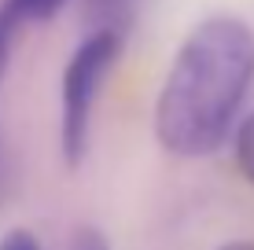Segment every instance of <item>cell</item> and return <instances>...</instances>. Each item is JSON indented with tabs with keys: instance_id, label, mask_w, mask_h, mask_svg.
Here are the masks:
<instances>
[{
	"instance_id": "cell-1",
	"label": "cell",
	"mask_w": 254,
	"mask_h": 250,
	"mask_svg": "<svg viewBox=\"0 0 254 250\" xmlns=\"http://www.w3.org/2000/svg\"><path fill=\"white\" fill-rule=\"evenodd\" d=\"M254 81V33L243 19H203L166 70L155 133L177 158H203L229 140Z\"/></svg>"
},
{
	"instance_id": "cell-2",
	"label": "cell",
	"mask_w": 254,
	"mask_h": 250,
	"mask_svg": "<svg viewBox=\"0 0 254 250\" xmlns=\"http://www.w3.org/2000/svg\"><path fill=\"white\" fill-rule=\"evenodd\" d=\"M126 37L115 30H92L81 45L74 48L66 70H63V89H59V144H63L66 166H81L89 151V129H92V110L100 100V89L107 74L115 70Z\"/></svg>"
},
{
	"instance_id": "cell-3",
	"label": "cell",
	"mask_w": 254,
	"mask_h": 250,
	"mask_svg": "<svg viewBox=\"0 0 254 250\" xmlns=\"http://www.w3.org/2000/svg\"><path fill=\"white\" fill-rule=\"evenodd\" d=\"M136 0H85V15H89L92 30H115L126 37L129 22H133Z\"/></svg>"
},
{
	"instance_id": "cell-4",
	"label": "cell",
	"mask_w": 254,
	"mask_h": 250,
	"mask_svg": "<svg viewBox=\"0 0 254 250\" xmlns=\"http://www.w3.org/2000/svg\"><path fill=\"white\" fill-rule=\"evenodd\" d=\"M63 4L66 0H4L0 22H4L7 30H15V26H22V22H48V19L59 15Z\"/></svg>"
},
{
	"instance_id": "cell-5",
	"label": "cell",
	"mask_w": 254,
	"mask_h": 250,
	"mask_svg": "<svg viewBox=\"0 0 254 250\" xmlns=\"http://www.w3.org/2000/svg\"><path fill=\"white\" fill-rule=\"evenodd\" d=\"M236 166L254 184V114L236 129Z\"/></svg>"
},
{
	"instance_id": "cell-6",
	"label": "cell",
	"mask_w": 254,
	"mask_h": 250,
	"mask_svg": "<svg viewBox=\"0 0 254 250\" xmlns=\"http://www.w3.org/2000/svg\"><path fill=\"white\" fill-rule=\"evenodd\" d=\"M0 250H41V243L30 228H11L0 236Z\"/></svg>"
},
{
	"instance_id": "cell-7",
	"label": "cell",
	"mask_w": 254,
	"mask_h": 250,
	"mask_svg": "<svg viewBox=\"0 0 254 250\" xmlns=\"http://www.w3.org/2000/svg\"><path fill=\"white\" fill-rule=\"evenodd\" d=\"M70 250H111V243H107L96 228H81V232L74 236V243H70Z\"/></svg>"
},
{
	"instance_id": "cell-8",
	"label": "cell",
	"mask_w": 254,
	"mask_h": 250,
	"mask_svg": "<svg viewBox=\"0 0 254 250\" xmlns=\"http://www.w3.org/2000/svg\"><path fill=\"white\" fill-rule=\"evenodd\" d=\"M7 37H11V30L0 22V77H4V66H7Z\"/></svg>"
},
{
	"instance_id": "cell-9",
	"label": "cell",
	"mask_w": 254,
	"mask_h": 250,
	"mask_svg": "<svg viewBox=\"0 0 254 250\" xmlns=\"http://www.w3.org/2000/svg\"><path fill=\"white\" fill-rule=\"evenodd\" d=\"M217 250H254V243H225V247H217Z\"/></svg>"
}]
</instances>
